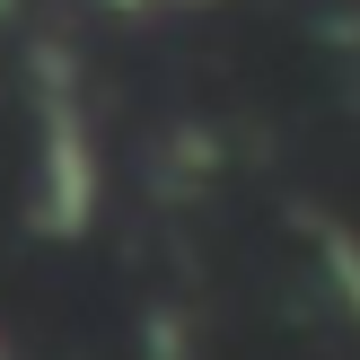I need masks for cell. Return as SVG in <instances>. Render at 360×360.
<instances>
[{
	"instance_id": "cell-1",
	"label": "cell",
	"mask_w": 360,
	"mask_h": 360,
	"mask_svg": "<svg viewBox=\"0 0 360 360\" xmlns=\"http://www.w3.org/2000/svg\"><path fill=\"white\" fill-rule=\"evenodd\" d=\"M88 115L70 88L44 97V141H35V220L44 229H88L97 211V167H88Z\"/></svg>"
},
{
	"instance_id": "cell-2",
	"label": "cell",
	"mask_w": 360,
	"mask_h": 360,
	"mask_svg": "<svg viewBox=\"0 0 360 360\" xmlns=\"http://www.w3.org/2000/svg\"><path fill=\"white\" fill-rule=\"evenodd\" d=\"M316 255H326V273L352 290V316H360V246L343 238V229H326V238H316Z\"/></svg>"
},
{
	"instance_id": "cell-3",
	"label": "cell",
	"mask_w": 360,
	"mask_h": 360,
	"mask_svg": "<svg viewBox=\"0 0 360 360\" xmlns=\"http://www.w3.org/2000/svg\"><path fill=\"white\" fill-rule=\"evenodd\" d=\"M115 9H185V0H115Z\"/></svg>"
}]
</instances>
